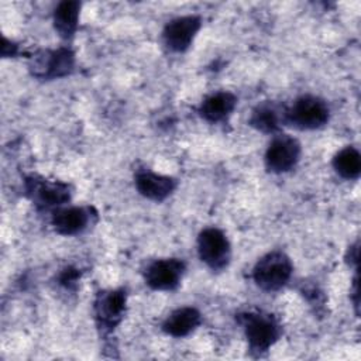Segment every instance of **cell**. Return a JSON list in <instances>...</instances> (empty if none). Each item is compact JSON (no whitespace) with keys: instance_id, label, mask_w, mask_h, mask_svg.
<instances>
[{"instance_id":"cell-6","label":"cell","mask_w":361,"mask_h":361,"mask_svg":"<svg viewBox=\"0 0 361 361\" xmlns=\"http://www.w3.org/2000/svg\"><path fill=\"white\" fill-rule=\"evenodd\" d=\"M197 254L212 271H223L231 258L230 241L221 230L207 227L197 237Z\"/></svg>"},{"instance_id":"cell-12","label":"cell","mask_w":361,"mask_h":361,"mask_svg":"<svg viewBox=\"0 0 361 361\" xmlns=\"http://www.w3.org/2000/svg\"><path fill=\"white\" fill-rule=\"evenodd\" d=\"M135 188L145 199L162 202L175 190L176 179L149 169H141L135 173Z\"/></svg>"},{"instance_id":"cell-9","label":"cell","mask_w":361,"mask_h":361,"mask_svg":"<svg viewBox=\"0 0 361 361\" xmlns=\"http://www.w3.org/2000/svg\"><path fill=\"white\" fill-rule=\"evenodd\" d=\"M186 265L179 258L152 261L144 272L145 283L154 290H173L182 281Z\"/></svg>"},{"instance_id":"cell-7","label":"cell","mask_w":361,"mask_h":361,"mask_svg":"<svg viewBox=\"0 0 361 361\" xmlns=\"http://www.w3.org/2000/svg\"><path fill=\"white\" fill-rule=\"evenodd\" d=\"M300 158V144L288 134H278L265 151V166L269 172L283 173L295 168Z\"/></svg>"},{"instance_id":"cell-18","label":"cell","mask_w":361,"mask_h":361,"mask_svg":"<svg viewBox=\"0 0 361 361\" xmlns=\"http://www.w3.org/2000/svg\"><path fill=\"white\" fill-rule=\"evenodd\" d=\"M78 279V272L75 269H65L61 275V283L66 285V286H71L72 283H75Z\"/></svg>"},{"instance_id":"cell-3","label":"cell","mask_w":361,"mask_h":361,"mask_svg":"<svg viewBox=\"0 0 361 361\" xmlns=\"http://www.w3.org/2000/svg\"><path fill=\"white\" fill-rule=\"evenodd\" d=\"M330 117L327 103L313 94L298 97L283 113V121L299 130H316L323 127Z\"/></svg>"},{"instance_id":"cell-19","label":"cell","mask_w":361,"mask_h":361,"mask_svg":"<svg viewBox=\"0 0 361 361\" xmlns=\"http://www.w3.org/2000/svg\"><path fill=\"white\" fill-rule=\"evenodd\" d=\"M17 54V45L8 41L7 38H3V47H1V55L3 58L7 56H14Z\"/></svg>"},{"instance_id":"cell-1","label":"cell","mask_w":361,"mask_h":361,"mask_svg":"<svg viewBox=\"0 0 361 361\" xmlns=\"http://www.w3.org/2000/svg\"><path fill=\"white\" fill-rule=\"evenodd\" d=\"M237 320L244 329L250 351L255 355L267 353L281 337V326L269 313L245 312L238 314Z\"/></svg>"},{"instance_id":"cell-16","label":"cell","mask_w":361,"mask_h":361,"mask_svg":"<svg viewBox=\"0 0 361 361\" xmlns=\"http://www.w3.org/2000/svg\"><path fill=\"white\" fill-rule=\"evenodd\" d=\"M281 121H283V114H279L278 110L269 103L258 104L251 111V116L248 120L251 127L265 134L276 133L281 127Z\"/></svg>"},{"instance_id":"cell-13","label":"cell","mask_w":361,"mask_h":361,"mask_svg":"<svg viewBox=\"0 0 361 361\" xmlns=\"http://www.w3.org/2000/svg\"><path fill=\"white\" fill-rule=\"evenodd\" d=\"M202 323V314L196 307L183 306L173 310L162 323V330L172 337H186Z\"/></svg>"},{"instance_id":"cell-17","label":"cell","mask_w":361,"mask_h":361,"mask_svg":"<svg viewBox=\"0 0 361 361\" xmlns=\"http://www.w3.org/2000/svg\"><path fill=\"white\" fill-rule=\"evenodd\" d=\"M334 171L344 179H357L361 173V155L357 148L345 147L333 158Z\"/></svg>"},{"instance_id":"cell-11","label":"cell","mask_w":361,"mask_h":361,"mask_svg":"<svg viewBox=\"0 0 361 361\" xmlns=\"http://www.w3.org/2000/svg\"><path fill=\"white\" fill-rule=\"evenodd\" d=\"M92 209L86 206H62L52 210L51 223L62 235H75L87 228L92 221Z\"/></svg>"},{"instance_id":"cell-5","label":"cell","mask_w":361,"mask_h":361,"mask_svg":"<svg viewBox=\"0 0 361 361\" xmlns=\"http://www.w3.org/2000/svg\"><path fill=\"white\" fill-rule=\"evenodd\" d=\"M25 193L38 209H58L71 200V188L59 180H49L39 176L25 179Z\"/></svg>"},{"instance_id":"cell-2","label":"cell","mask_w":361,"mask_h":361,"mask_svg":"<svg viewBox=\"0 0 361 361\" xmlns=\"http://www.w3.org/2000/svg\"><path fill=\"white\" fill-rule=\"evenodd\" d=\"M292 272L290 258L282 251H271L262 255L254 265L252 279L262 290L275 292L288 283Z\"/></svg>"},{"instance_id":"cell-15","label":"cell","mask_w":361,"mask_h":361,"mask_svg":"<svg viewBox=\"0 0 361 361\" xmlns=\"http://www.w3.org/2000/svg\"><path fill=\"white\" fill-rule=\"evenodd\" d=\"M82 4L75 0L61 1L54 11V28L63 39H71L79 24Z\"/></svg>"},{"instance_id":"cell-4","label":"cell","mask_w":361,"mask_h":361,"mask_svg":"<svg viewBox=\"0 0 361 361\" xmlns=\"http://www.w3.org/2000/svg\"><path fill=\"white\" fill-rule=\"evenodd\" d=\"M75 66V54L71 48L41 49L30 59L31 75L41 80H52L69 75Z\"/></svg>"},{"instance_id":"cell-14","label":"cell","mask_w":361,"mask_h":361,"mask_svg":"<svg viewBox=\"0 0 361 361\" xmlns=\"http://www.w3.org/2000/svg\"><path fill=\"white\" fill-rule=\"evenodd\" d=\"M237 96L231 92H216L207 96L199 106V114L209 123L224 121L235 109Z\"/></svg>"},{"instance_id":"cell-10","label":"cell","mask_w":361,"mask_h":361,"mask_svg":"<svg viewBox=\"0 0 361 361\" xmlns=\"http://www.w3.org/2000/svg\"><path fill=\"white\" fill-rule=\"evenodd\" d=\"M202 27V18L199 16H182L171 20L164 31V42L173 52L186 51L193 42L196 34Z\"/></svg>"},{"instance_id":"cell-8","label":"cell","mask_w":361,"mask_h":361,"mask_svg":"<svg viewBox=\"0 0 361 361\" xmlns=\"http://www.w3.org/2000/svg\"><path fill=\"white\" fill-rule=\"evenodd\" d=\"M127 293L124 289L99 292L94 300V319L103 331H111L124 317Z\"/></svg>"}]
</instances>
